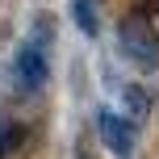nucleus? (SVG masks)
I'll return each instance as SVG.
<instances>
[{"mask_svg":"<svg viewBox=\"0 0 159 159\" xmlns=\"http://www.w3.org/2000/svg\"><path fill=\"white\" fill-rule=\"evenodd\" d=\"M117 50L138 71H155L159 67V34H155V25H151L147 13H130L117 25Z\"/></svg>","mask_w":159,"mask_h":159,"instance_id":"f03ea898","label":"nucleus"},{"mask_svg":"<svg viewBox=\"0 0 159 159\" xmlns=\"http://www.w3.org/2000/svg\"><path fill=\"white\" fill-rule=\"evenodd\" d=\"M21 138H25V130L17 126V121H8V117H0V159H8L21 147Z\"/></svg>","mask_w":159,"mask_h":159,"instance_id":"39448f33","label":"nucleus"},{"mask_svg":"<svg viewBox=\"0 0 159 159\" xmlns=\"http://www.w3.org/2000/svg\"><path fill=\"white\" fill-rule=\"evenodd\" d=\"M80 159H84V155H80Z\"/></svg>","mask_w":159,"mask_h":159,"instance_id":"423d86ee","label":"nucleus"},{"mask_svg":"<svg viewBox=\"0 0 159 159\" xmlns=\"http://www.w3.org/2000/svg\"><path fill=\"white\" fill-rule=\"evenodd\" d=\"M46 75H50V21H38V30L13 55V84L17 92H38Z\"/></svg>","mask_w":159,"mask_h":159,"instance_id":"f257e3e1","label":"nucleus"},{"mask_svg":"<svg viewBox=\"0 0 159 159\" xmlns=\"http://www.w3.org/2000/svg\"><path fill=\"white\" fill-rule=\"evenodd\" d=\"M96 134H101V143L109 147L117 159H130V155H134L138 126L130 117H121V113H113V109H101V113H96Z\"/></svg>","mask_w":159,"mask_h":159,"instance_id":"7ed1b4c3","label":"nucleus"},{"mask_svg":"<svg viewBox=\"0 0 159 159\" xmlns=\"http://www.w3.org/2000/svg\"><path fill=\"white\" fill-rule=\"evenodd\" d=\"M71 17H75L80 34L96 38V30H101V8H96V0H71Z\"/></svg>","mask_w":159,"mask_h":159,"instance_id":"20e7f679","label":"nucleus"}]
</instances>
